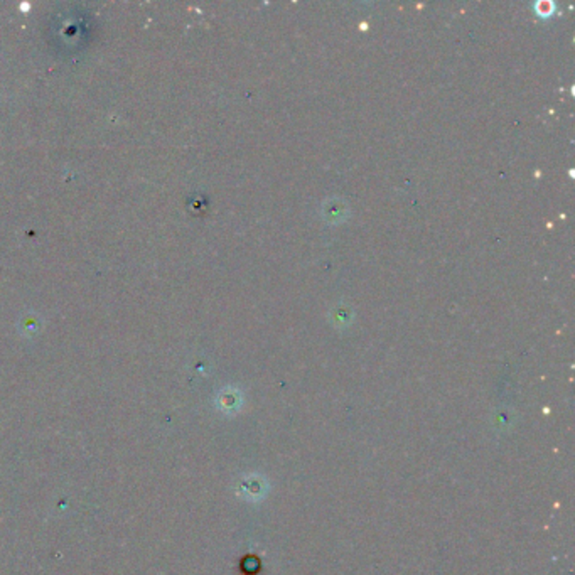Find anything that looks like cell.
<instances>
[{"label": "cell", "instance_id": "6da1fadb", "mask_svg": "<svg viewBox=\"0 0 575 575\" xmlns=\"http://www.w3.org/2000/svg\"><path fill=\"white\" fill-rule=\"evenodd\" d=\"M29 8H31V4H28V2L20 4V11H23V12H28Z\"/></svg>", "mask_w": 575, "mask_h": 575}]
</instances>
